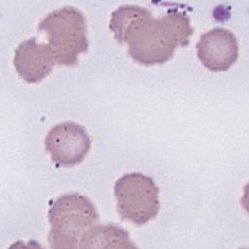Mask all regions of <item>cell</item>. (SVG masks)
<instances>
[{
  "mask_svg": "<svg viewBox=\"0 0 249 249\" xmlns=\"http://www.w3.org/2000/svg\"><path fill=\"white\" fill-rule=\"evenodd\" d=\"M52 248H77L83 233L99 220L93 202L86 196L70 192L56 197L48 211Z\"/></svg>",
  "mask_w": 249,
  "mask_h": 249,
  "instance_id": "7a4b0ae2",
  "label": "cell"
},
{
  "mask_svg": "<svg viewBox=\"0 0 249 249\" xmlns=\"http://www.w3.org/2000/svg\"><path fill=\"white\" fill-rule=\"evenodd\" d=\"M117 210L123 220L142 226L157 217L159 188L154 179L141 172L122 175L114 185Z\"/></svg>",
  "mask_w": 249,
  "mask_h": 249,
  "instance_id": "277c9868",
  "label": "cell"
},
{
  "mask_svg": "<svg viewBox=\"0 0 249 249\" xmlns=\"http://www.w3.org/2000/svg\"><path fill=\"white\" fill-rule=\"evenodd\" d=\"M79 248H129L136 245L126 230L115 224H99L89 228L81 236Z\"/></svg>",
  "mask_w": 249,
  "mask_h": 249,
  "instance_id": "ba28073f",
  "label": "cell"
},
{
  "mask_svg": "<svg viewBox=\"0 0 249 249\" xmlns=\"http://www.w3.org/2000/svg\"><path fill=\"white\" fill-rule=\"evenodd\" d=\"M44 146L52 161L58 167H72L81 163L91 147L86 128L72 121L56 124L45 136Z\"/></svg>",
  "mask_w": 249,
  "mask_h": 249,
  "instance_id": "5b68a950",
  "label": "cell"
},
{
  "mask_svg": "<svg viewBox=\"0 0 249 249\" xmlns=\"http://www.w3.org/2000/svg\"><path fill=\"white\" fill-rule=\"evenodd\" d=\"M13 63L19 77L27 83L42 81L57 64L50 46L38 42L36 38L19 43L15 50Z\"/></svg>",
  "mask_w": 249,
  "mask_h": 249,
  "instance_id": "52a82bcc",
  "label": "cell"
},
{
  "mask_svg": "<svg viewBox=\"0 0 249 249\" xmlns=\"http://www.w3.org/2000/svg\"><path fill=\"white\" fill-rule=\"evenodd\" d=\"M109 28L119 43L127 45L129 56L144 65L167 62L178 47L189 45L194 32L183 12L169 10L155 18L149 9L131 4L112 12Z\"/></svg>",
  "mask_w": 249,
  "mask_h": 249,
  "instance_id": "6da1fadb",
  "label": "cell"
},
{
  "mask_svg": "<svg viewBox=\"0 0 249 249\" xmlns=\"http://www.w3.org/2000/svg\"><path fill=\"white\" fill-rule=\"evenodd\" d=\"M196 53L200 62L208 70L224 72L238 58V41L230 29L214 27L200 35Z\"/></svg>",
  "mask_w": 249,
  "mask_h": 249,
  "instance_id": "8992f818",
  "label": "cell"
},
{
  "mask_svg": "<svg viewBox=\"0 0 249 249\" xmlns=\"http://www.w3.org/2000/svg\"><path fill=\"white\" fill-rule=\"evenodd\" d=\"M38 29L46 33L56 63L72 66L89 48L84 14L73 6H63L48 13Z\"/></svg>",
  "mask_w": 249,
  "mask_h": 249,
  "instance_id": "3957f363",
  "label": "cell"
}]
</instances>
